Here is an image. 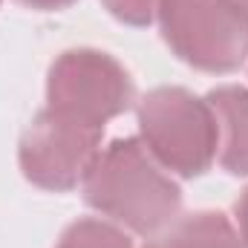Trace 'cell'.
<instances>
[{
  "mask_svg": "<svg viewBox=\"0 0 248 248\" xmlns=\"http://www.w3.org/2000/svg\"><path fill=\"white\" fill-rule=\"evenodd\" d=\"M231 3H234V6H237V9H240V12L248 17V0H231Z\"/></svg>",
  "mask_w": 248,
  "mask_h": 248,
  "instance_id": "7c38bea8",
  "label": "cell"
},
{
  "mask_svg": "<svg viewBox=\"0 0 248 248\" xmlns=\"http://www.w3.org/2000/svg\"><path fill=\"white\" fill-rule=\"evenodd\" d=\"M101 127L75 122L55 110H41L20 139V170L44 190H72L84 182L93 159L98 156Z\"/></svg>",
  "mask_w": 248,
  "mask_h": 248,
  "instance_id": "5b68a950",
  "label": "cell"
},
{
  "mask_svg": "<svg viewBox=\"0 0 248 248\" xmlns=\"http://www.w3.org/2000/svg\"><path fill=\"white\" fill-rule=\"evenodd\" d=\"M17 3H23L29 9H38V12H58V9L72 6L75 0H17Z\"/></svg>",
  "mask_w": 248,
  "mask_h": 248,
  "instance_id": "8fae6325",
  "label": "cell"
},
{
  "mask_svg": "<svg viewBox=\"0 0 248 248\" xmlns=\"http://www.w3.org/2000/svg\"><path fill=\"white\" fill-rule=\"evenodd\" d=\"M234 214H237V234H240L243 246L248 248V187L243 190V196L237 199V208H234Z\"/></svg>",
  "mask_w": 248,
  "mask_h": 248,
  "instance_id": "30bf717a",
  "label": "cell"
},
{
  "mask_svg": "<svg viewBox=\"0 0 248 248\" xmlns=\"http://www.w3.org/2000/svg\"><path fill=\"white\" fill-rule=\"evenodd\" d=\"M104 9L127 26H147L156 17L159 0H101Z\"/></svg>",
  "mask_w": 248,
  "mask_h": 248,
  "instance_id": "9c48e42d",
  "label": "cell"
},
{
  "mask_svg": "<svg viewBox=\"0 0 248 248\" xmlns=\"http://www.w3.org/2000/svg\"><path fill=\"white\" fill-rule=\"evenodd\" d=\"M156 20L179 61L202 72H234L248 55V17L231 0H159Z\"/></svg>",
  "mask_w": 248,
  "mask_h": 248,
  "instance_id": "3957f363",
  "label": "cell"
},
{
  "mask_svg": "<svg viewBox=\"0 0 248 248\" xmlns=\"http://www.w3.org/2000/svg\"><path fill=\"white\" fill-rule=\"evenodd\" d=\"M144 248H246L234 222L217 211H196L176 217L168 228L153 234Z\"/></svg>",
  "mask_w": 248,
  "mask_h": 248,
  "instance_id": "52a82bcc",
  "label": "cell"
},
{
  "mask_svg": "<svg viewBox=\"0 0 248 248\" xmlns=\"http://www.w3.org/2000/svg\"><path fill=\"white\" fill-rule=\"evenodd\" d=\"M139 130L147 153L176 176H202L219 150V130L208 98L182 87L150 90L139 104Z\"/></svg>",
  "mask_w": 248,
  "mask_h": 248,
  "instance_id": "7a4b0ae2",
  "label": "cell"
},
{
  "mask_svg": "<svg viewBox=\"0 0 248 248\" xmlns=\"http://www.w3.org/2000/svg\"><path fill=\"white\" fill-rule=\"evenodd\" d=\"M58 248H133L122 228L107 219H78L58 240Z\"/></svg>",
  "mask_w": 248,
  "mask_h": 248,
  "instance_id": "ba28073f",
  "label": "cell"
},
{
  "mask_svg": "<svg viewBox=\"0 0 248 248\" xmlns=\"http://www.w3.org/2000/svg\"><path fill=\"white\" fill-rule=\"evenodd\" d=\"M133 104V81L122 63L98 49L58 55L46 78V107L75 122L101 127Z\"/></svg>",
  "mask_w": 248,
  "mask_h": 248,
  "instance_id": "277c9868",
  "label": "cell"
},
{
  "mask_svg": "<svg viewBox=\"0 0 248 248\" xmlns=\"http://www.w3.org/2000/svg\"><path fill=\"white\" fill-rule=\"evenodd\" d=\"M208 104L219 130V165L234 176H248V90L217 87L208 93Z\"/></svg>",
  "mask_w": 248,
  "mask_h": 248,
  "instance_id": "8992f818",
  "label": "cell"
},
{
  "mask_svg": "<svg viewBox=\"0 0 248 248\" xmlns=\"http://www.w3.org/2000/svg\"><path fill=\"white\" fill-rule=\"evenodd\" d=\"M84 199L119 228L153 237L182 208V190L147 153L141 139H116L93 159L84 176Z\"/></svg>",
  "mask_w": 248,
  "mask_h": 248,
  "instance_id": "6da1fadb",
  "label": "cell"
}]
</instances>
